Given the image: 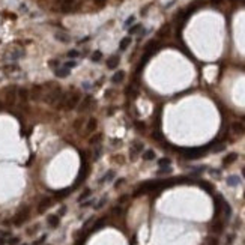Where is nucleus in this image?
<instances>
[{
  "label": "nucleus",
  "instance_id": "obj_1",
  "mask_svg": "<svg viewBox=\"0 0 245 245\" xmlns=\"http://www.w3.org/2000/svg\"><path fill=\"white\" fill-rule=\"evenodd\" d=\"M62 95H63V93H62L60 87H54L53 90H50V92L44 96V101H45L47 104H50V105H54V104L59 102V99H60Z\"/></svg>",
  "mask_w": 245,
  "mask_h": 245
},
{
  "label": "nucleus",
  "instance_id": "obj_2",
  "mask_svg": "<svg viewBox=\"0 0 245 245\" xmlns=\"http://www.w3.org/2000/svg\"><path fill=\"white\" fill-rule=\"evenodd\" d=\"M78 104H80V93H71V95H68L65 108H66V110H72V108H75Z\"/></svg>",
  "mask_w": 245,
  "mask_h": 245
},
{
  "label": "nucleus",
  "instance_id": "obj_3",
  "mask_svg": "<svg viewBox=\"0 0 245 245\" xmlns=\"http://www.w3.org/2000/svg\"><path fill=\"white\" fill-rule=\"evenodd\" d=\"M27 218H29V207H24L23 210H20V212L15 215V218H14V224H15V226H21Z\"/></svg>",
  "mask_w": 245,
  "mask_h": 245
},
{
  "label": "nucleus",
  "instance_id": "obj_4",
  "mask_svg": "<svg viewBox=\"0 0 245 245\" xmlns=\"http://www.w3.org/2000/svg\"><path fill=\"white\" fill-rule=\"evenodd\" d=\"M119 62H121L119 56H110V57L107 59V68H108V69H114V68L119 65Z\"/></svg>",
  "mask_w": 245,
  "mask_h": 245
},
{
  "label": "nucleus",
  "instance_id": "obj_5",
  "mask_svg": "<svg viewBox=\"0 0 245 245\" xmlns=\"http://www.w3.org/2000/svg\"><path fill=\"white\" fill-rule=\"evenodd\" d=\"M54 38L57 39V41H60V42H69L71 41V38H69V35H66V33H62V32H56L54 33Z\"/></svg>",
  "mask_w": 245,
  "mask_h": 245
},
{
  "label": "nucleus",
  "instance_id": "obj_6",
  "mask_svg": "<svg viewBox=\"0 0 245 245\" xmlns=\"http://www.w3.org/2000/svg\"><path fill=\"white\" fill-rule=\"evenodd\" d=\"M238 160V154H235V152H232V154H229L227 157H224V160H223V163L226 164V165H229V164L235 163Z\"/></svg>",
  "mask_w": 245,
  "mask_h": 245
},
{
  "label": "nucleus",
  "instance_id": "obj_7",
  "mask_svg": "<svg viewBox=\"0 0 245 245\" xmlns=\"http://www.w3.org/2000/svg\"><path fill=\"white\" fill-rule=\"evenodd\" d=\"M232 128H233V131L236 132V134H245V125L241 122H235L233 125H232Z\"/></svg>",
  "mask_w": 245,
  "mask_h": 245
},
{
  "label": "nucleus",
  "instance_id": "obj_8",
  "mask_svg": "<svg viewBox=\"0 0 245 245\" xmlns=\"http://www.w3.org/2000/svg\"><path fill=\"white\" fill-rule=\"evenodd\" d=\"M50 206H51V199H44L41 203H39V206H38V210L42 214V212H44V210H47Z\"/></svg>",
  "mask_w": 245,
  "mask_h": 245
},
{
  "label": "nucleus",
  "instance_id": "obj_9",
  "mask_svg": "<svg viewBox=\"0 0 245 245\" xmlns=\"http://www.w3.org/2000/svg\"><path fill=\"white\" fill-rule=\"evenodd\" d=\"M90 102H92V98H90V96H86V98L83 99L81 105H78V110H80V111H86V110L90 107Z\"/></svg>",
  "mask_w": 245,
  "mask_h": 245
},
{
  "label": "nucleus",
  "instance_id": "obj_10",
  "mask_svg": "<svg viewBox=\"0 0 245 245\" xmlns=\"http://www.w3.org/2000/svg\"><path fill=\"white\" fill-rule=\"evenodd\" d=\"M47 221H48L50 227H57L59 226V215H50Z\"/></svg>",
  "mask_w": 245,
  "mask_h": 245
},
{
  "label": "nucleus",
  "instance_id": "obj_11",
  "mask_svg": "<svg viewBox=\"0 0 245 245\" xmlns=\"http://www.w3.org/2000/svg\"><path fill=\"white\" fill-rule=\"evenodd\" d=\"M72 6H74V0H63V2H62V11H63V12L71 11Z\"/></svg>",
  "mask_w": 245,
  "mask_h": 245
},
{
  "label": "nucleus",
  "instance_id": "obj_12",
  "mask_svg": "<svg viewBox=\"0 0 245 245\" xmlns=\"http://www.w3.org/2000/svg\"><path fill=\"white\" fill-rule=\"evenodd\" d=\"M54 74H56V77L63 78V77H68V75H69V69H68V68H60V69H56Z\"/></svg>",
  "mask_w": 245,
  "mask_h": 245
},
{
  "label": "nucleus",
  "instance_id": "obj_13",
  "mask_svg": "<svg viewBox=\"0 0 245 245\" xmlns=\"http://www.w3.org/2000/svg\"><path fill=\"white\" fill-rule=\"evenodd\" d=\"M113 176H114V171L113 170H108L105 174H104V177H101L99 179V184H104V182H108L110 179H113Z\"/></svg>",
  "mask_w": 245,
  "mask_h": 245
},
{
  "label": "nucleus",
  "instance_id": "obj_14",
  "mask_svg": "<svg viewBox=\"0 0 245 245\" xmlns=\"http://www.w3.org/2000/svg\"><path fill=\"white\" fill-rule=\"evenodd\" d=\"M123 78H125V72H123V71H118V72L113 75L111 81H113V83H121Z\"/></svg>",
  "mask_w": 245,
  "mask_h": 245
},
{
  "label": "nucleus",
  "instance_id": "obj_15",
  "mask_svg": "<svg viewBox=\"0 0 245 245\" xmlns=\"http://www.w3.org/2000/svg\"><path fill=\"white\" fill-rule=\"evenodd\" d=\"M96 125H98L96 119H89V122H87V125H86V128H87V132H90V131H95V129H96Z\"/></svg>",
  "mask_w": 245,
  "mask_h": 245
},
{
  "label": "nucleus",
  "instance_id": "obj_16",
  "mask_svg": "<svg viewBox=\"0 0 245 245\" xmlns=\"http://www.w3.org/2000/svg\"><path fill=\"white\" fill-rule=\"evenodd\" d=\"M155 158V152L154 151H146V152H143V160L144 161H152Z\"/></svg>",
  "mask_w": 245,
  "mask_h": 245
},
{
  "label": "nucleus",
  "instance_id": "obj_17",
  "mask_svg": "<svg viewBox=\"0 0 245 245\" xmlns=\"http://www.w3.org/2000/svg\"><path fill=\"white\" fill-rule=\"evenodd\" d=\"M39 95H41V87H39V86L33 87V90H32V99L38 101V99H39Z\"/></svg>",
  "mask_w": 245,
  "mask_h": 245
},
{
  "label": "nucleus",
  "instance_id": "obj_18",
  "mask_svg": "<svg viewBox=\"0 0 245 245\" xmlns=\"http://www.w3.org/2000/svg\"><path fill=\"white\" fill-rule=\"evenodd\" d=\"M129 44H131V38H123L122 41H121V45H119V48L121 50H126L128 47H129Z\"/></svg>",
  "mask_w": 245,
  "mask_h": 245
},
{
  "label": "nucleus",
  "instance_id": "obj_19",
  "mask_svg": "<svg viewBox=\"0 0 245 245\" xmlns=\"http://www.w3.org/2000/svg\"><path fill=\"white\" fill-rule=\"evenodd\" d=\"M101 57H102V53H101V51H93V53H92V56H90L92 62H99V60H101Z\"/></svg>",
  "mask_w": 245,
  "mask_h": 245
},
{
  "label": "nucleus",
  "instance_id": "obj_20",
  "mask_svg": "<svg viewBox=\"0 0 245 245\" xmlns=\"http://www.w3.org/2000/svg\"><path fill=\"white\" fill-rule=\"evenodd\" d=\"M227 184H229L230 187H235V185H238V184H239V177H236V176H229Z\"/></svg>",
  "mask_w": 245,
  "mask_h": 245
},
{
  "label": "nucleus",
  "instance_id": "obj_21",
  "mask_svg": "<svg viewBox=\"0 0 245 245\" xmlns=\"http://www.w3.org/2000/svg\"><path fill=\"white\" fill-rule=\"evenodd\" d=\"M132 152H140V151H143V143H140V141H134V144H132Z\"/></svg>",
  "mask_w": 245,
  "mask_h": 245
},
{
  "label": "nucleus",
  "instance_id": "obj_22",
  "mask_svg": "<svg viewBox=\"0 0 245 245\" xmlns=\"http://www.w3.org/2000/svg\"><path fill=\"white\" fill-rule=\"evenodd\" d=\"M89 196H92V190H86V191L83 193L81 196L78 197V202H83V200H86V199H87Z\"/></svg>",
  "mask_w": 245,
  "mask_h": 245
},
{
  "label": "nucleus",
  "instance_id": "obj_23",
  "mask_svg": "<svg viewBox=\"0 0 245 245\" xmlns=\"http://www.w3.org/2000/svg\"><path fill=\"white\" fill-rule=\"evenodd\" d=\"M101 138H102V135H101V134H96V135H93V137L90 138V141H89V143H90V144H96V143H99V140H101Z\"/></svg>",
  "mask_w": 245,
  "mask_h": 245
},
{
  "label": "nucleus",
  "instance_id": "obj_24",
  "mask_svg": "<svg viewBox=\"0 0 245 245\" xmlns=\"http://www.w3.org/2000/svg\"><path fill=\"white\" fill-rule=\"evenodd\" d=\"M158 164H160V167H168L170 160H168V158H161V160L158 161Z\"/></svg>",
  "mask_w": 245,
  "mask_h": 245
},
{
  "label": "nucleus",
  "instance_id": "obj_25",
  "mask_svg": "<svg viewBox=\"0 0 245 245\" xmlns=\"http://www.w3.org/2000/svg\"><path fill=\"white\" fill-rule=\"evenodd\" d=\"M77 56H80V53H78L77 50H71V51H68V57L74 59V57H77Z\"/></svg>",
  "mask_w": 245,
  "mask_h": 245
},
{
  "label": "nucleus",
  "instance_id": "obj_26",
  "mask_svg": "<svg viewBox=\"0 0 245 245\" xmlns=\"http://www.w3.org/2000/svg\"><path fill=\"white\" fill-rule=\"evenodd\" d=\"M134 21H135V17L132 15V17H129V18H128V20L125 21V24H123V26H125V27H128V26H131V24H132Z\"/></svg>",
  "mask_w": 245,
  "mask_h": 245
},
{
  "label": "nucleus",
  "instance_id": "obj_27",
  "mask_svg": "<svg viewBox=\"0 0 245 245\" xmlns=\"http://www.w3.org/2000/svg\"><path fill=\"white\" fill-rule=\"evenodd\" d=\"M18 242H20V239H18V238H11V239L8 241V245H17Z\"/></svg>",
  "mask_w": 245,
  "mask_h": 245
},
{
  "label": "nucleus",
  "instance_id": "obj_28",
  "mask_svg": "<svg viewBox=\"0 0 245 245\" xmlns=\"http://www.w3.org/2000/svg\"><path fill=\"white\" fill-rule=\"evenodd\" d=\"M95 203V200L93 199H90V200H87V202H81V207H87V206H90V204Z\"/></svg>",
  "mask_w": 245,
  "mask_h": 245
},
{
  "label": "nucleus",
  "instance_id": "obj_29",
  "mask_svg": "<svg viewBox=\"0 0 245 245\" xmlns=\"http://www.w3.org/2000/svg\"><path fill=\"white\" fill-rule=\"evenodd\" d=\"M138 29H141V26H134V27H131V29H129V33H131V35H134V33H137V32H138Z\"/></svg>",
  "mask_w": 245,
  "mask_h": 245
},
{
  "label": "nucleus",
  "instance_id": "obj_30",
  "mask_svg": "<svg viewBox=\"0 0 245 245\" xmlns=\"http://www.w3.org/2000/svg\"><path fill=\"white\" fill-rule=\"evenodd\" d=\"M17 69H18V68H17L15 65H12V66H6V68H5V71H6V72H12V71H17Z\"/></svg>",
  "mask_w": 245,
  "mask_h": 245
},
{
  "label": "nucleus",
  "instance_id": "obj_31",
  "mask_svg": "<svg viewBox=\"0 0 245 245\" xmlns=\"http://www.w3.org/2000/svg\"><path fill=\"white\" fill-rule=\"evenodd\" d=\"M105 202H107V199H101V200H99V203L96 204L95 207H96V209H99V207H102V204H105Z\"/></svg>",
  "mask_w": 245,
  "mask_h": 245
},
{
  "label": "nucleus",
  "instance_id": "obj_32",
  "mask_svg": "<svg viewBox=\"0 0 245 245\" xmlns=\"http://www.w3.org/2000/svg\"><path fill=\"white\" fill-rule=\"evenodd\" d=\"M75 65H77V63H75V62H68V63H66V65H65V68H68V69H69V68H74V66H75Z\"/></svg>",
  "mask_w": 245,
  "mask_h": 245
},
{
  "label": "nucleus",
  "instance_id": "obj_33",
  "mask_svg": "<svg viewBox=\"0 0 245 245\" xmlns=\"http://www.w3.org/2000/svg\"><path fill=\"white\" fill-rule=\"evenodd\" d=\"M105 2H107V0H95V5H98V6H104V5H105Z\"/></svg>",
  "mask_w": 245,
  "mask_h": 245
},
{
  "label": "nucleus",
  "instance_id": "obj_34",
  "mask_svg": "<svg viewBox=\"0 0 245 245\" xmlns=\"http://www.w3.org/2000/svg\"><path fill=\"white\" fill-rule=\"evenodd\" d=\"M99 154H101V147H98V149H96V151H95V155H93V158H95V160H96V158H98V157H99Z\"/></svg>",
  "mask_w": 245,
  "mask_h": 245
},
{
  "label": "nucleus",
  "instance_id": "obj_35",
  "mask_svg": "<svg viewBox=\"0 0 245 245\" xmlns=\"http://www.w3.org/2000/svg\"><path fill=\"white\" fill-rule=\"evenodd\" d=\"M210 3H212V5H221L223 0H210Z\"/></svg>",
  "mask_w": 245,
  "mask_h": 245
},
{
  "label": "nucleus",
  "instance_id": "obj_36",
  "mask_svg": "<svg viewBox=\"0 0 245 245\" xmlns=\"http://www.w3.org/2000/svg\"><path fill=\"white\" fill-rule=\"evenodd\" d=\"M6 244H8V241L5 238H0V245H6Z\"/></svg>",
  "mask_w": 245,
  "mask_h": 245
},
{
  "label": "nucleus",
  "instance_id": "obj_37",
  "mask_svg": "<svg viewBox=\"0 0 245 245\" xmlns=\"http://www.w3.org/2000/svg\"><path fill=\"white\" fill-rule=\"evenodd\" d=\"M65 210H66V207H62V209H60V215H63V214H65Z\"/></svg>",
  "mask_w": 245,
  "mask_h": 245
},
{
  "label": "nucleus",
  "instance_id": "obj_38",
  "mask_svg": "<svg viewBox=\"0 0 245 245\" xmlns=\"http://www.w3.org/2000/svg\"><path fill=\"white\" fill-rule=\"evenodd\" d=\"M242 176H244V177H245V167H244V168H242Z\"/></svg>",
  "mask_w": 245,
  "mask_h": 245
},
{
  "label": "nucleus",
  "instance_id": "obj_39",
  "mask_svg": "<svg viewBox=\"0 0 245 245\" xmlns=\"http://www.w3.org/2000/svg\"><path fill=\"white\" fill-rule=\"evenodd\" d=\"M244 197H245V191H244Z\"/></svg>",
  "mask_w": 245,
  "mask_h": 245
},
{
  "label": "nucleus",
  "instance_id": "obj_40",
  "mask_svg": "<svg viewBox=\"0 0 245 245\" xmlns=\"http://www.w3.org/2000/svg\"><path fill=\"white\" fill-rule=\"evenodd\" d=\"M23 245H27V244H23Z\"/></svg>",
  "mask_w": 245,
  "mask_h": 245
},
{
  "label": "nucleus",
  "instance_id": "obj_41",
  "mask_svg": "<svg viewBox=\"0 0 245 245\" xmlns=\"http://www.w3.org/2000/svg\"><path fill=\"white\" fill-rule=\"evenodd\" d=\"M244 244H245V242H244Z\"/></svg>",
  "mask_w": 245,
  "mask_h": 245
}]
</instances>
